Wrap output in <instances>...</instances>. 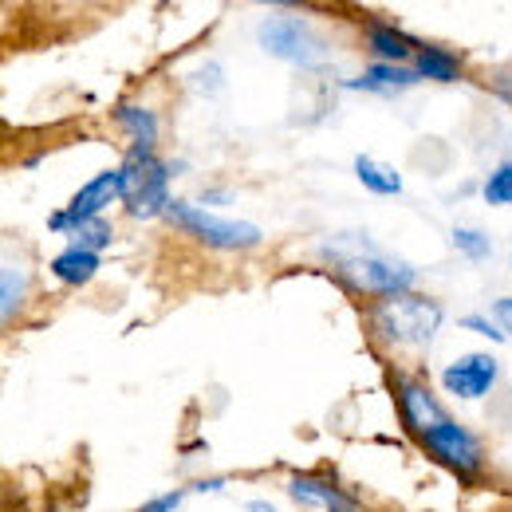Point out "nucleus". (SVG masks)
Wrapping results in <instances>:
<instances>
[{
  "label": "nucleus",
  "mask_w": 512,
  "mask_h": 512,
  "mask_svg": "<svg viewBox=\"0 0 512 512\" xmlns=\"http://www.w3.org/2000/svg\"><path fill=\"white\" fill-rule=\"evenodd\" d=\"M20 300H24V268L4 264V272H0V316L12 320Z\"/></svg>",
  "instance_id": "nucleus-18"
},
{
  "label": "nucleus",
  "mask_w": 512,
  "mask_h": 512,
  "mask_svg": "<svg viewBox=\"0 0 512 512\" xmlns=\"http://www.w3.org/2000/svg\"><path fill=\"white\" fill-rule=\"evenodd\" d=\"M414 71H418V79H430V83H453L461 75V64L446 48H422L414 56Z\"/></svg>",
  "instance_id": "nucleus-16"
},
{
  "label": "nucleus",
  "mask_w": 512,
  "mask_h": 512,
  "mask_svg": "<svg viewBox=\"0 0 512 512\" xmlns=\"http://www.w3.org/2000/svg\"><path fill=\"white\" fill-rule=\"evenodd\" d=\"M288 497L296 501V505H308V509H327V512H351L359 509V501L355 497H347L339 485H331V481H323V477H304V473H296L292 481H288Z\"/></svg>",
  "instance_id": "nucleus-9"
},
{
  "label": "nucleus",
  "mask_w": 512,
  "mask_h": 512,
  "mask_svg": "<svg viewBox=\"0 0 512 512\" xmlns=\"http://www.w3.org/2000/svg\"><path fill=\"white\" fill-rule=\"evenodd\" d=\"M442 386H446L453 398L477 402V398H485L497 386V359L485 355V351L461 355V359H453L446 371H442Z\"/></svg>",
  "instance_id": "nucleus-8"
},
{
  "label": "nucleus",
  "mask_w": 512,
  "mask_h": 512,
  "mask_svg": "<svg viewBox=\"0 0 512 512\" xmlns=\"http://www.w3.org/2000/svg\"><path fill=\"white\" fill-rule=\"evenodd\" d=\"M398 406H402V422L410 434H422L426 426H434L438 418H446L434 402V394L418 383H398Z\"/></svg>",
  "instance_id": "nucleus-10"
},
{
  "label": "nucleus",
  "mask_w": 512,
  "mask_h": 512,
  "mask_svg": "<svg viewBox=\"0 0 512 512\" xmlns=\"http://www.w3.org/2000/svg\"><path fill=\"white\" fill-rule=\"evenodd\" d=\"M182 501H186V489H174V493H166V497H154V501H146V512L182 509Z\"/></svg>",
  "instance_id": "nucleus-22"
},
{
  "label": "nucleus",
  "mask_w": 512,
  "mask_h": 512,
  "mask_svg": "<svg viewBox=\"0 0 512 512\" xmlns=\"http://www.w3.org/2000/svg\"><path fill=\"white\" fill-rule=\"evenodd\" d=\"M123 205L134 217H158L170 205V166L154 150H130L123 162Z\"/></svg>",
  "instance_id": "nucleus-2"
},
{
  "label": "nucleus",
  "mask_w": 512,
  "mask_h": 512,
  "mask_svg": "<svg viewBox=\"0 0 512 512\" xmlns=\"http://www.w3.org/2000/svg\"><path fill=\"white\" fill-rule=\"evenodd\" d=\"M461 327H469V331H477V335H485V339H493V343H501V339H509V331L501 327V320H485V316H465Z\"/></svg>",
  "instance_id": "nucleus-21"
},
{
  "label": "nucleus",
  "mask_w": 512,
  "mask_h": 512,
  "mask_svg": "<svg viewBox=\"0 0 512 512\" xmlns=\"http://www.w3.org/2000/svg\"><path fill=\"white\" fill-rule=\"evenodd\" d=\"M493 316L501 320V327L509 331V339H512V296H505V300H497V304H493Z\"/></svg>",
  "instance_id": "nucleus-23"
},
{
  "label": "nucleus",
  "mask_w": 512,
  "mask_h": 512,
  "mask_svg": "<svg viewBox=\"0 0 512 512\" xmlns=\"http://www.w3.org/2000/svg\"><path fill=\"white\" fill-rule=\"evenodd\" d=\"M414 79H418V71H406L402 64H390V60H383V64L367 67L359 79H351L347 87H355V91H406V87H414Z\"/></svg>",
  "instance_id": "nucleus-11"
},
{
  "label": "nucleus",
  "mask_w": 512,
  "mask_h": 512,
  "mask_svg": "<svg viewBox=\"0 0 512 512\" xmlns=\"http://www.w3.org/2000/svg\"><path fill=\"white\" fill-rule=\"evenodd\" d=\"M355 174H359V182L367 186L371 193H383V197H394V193H402V174L394 170V166H386L379 158H355Z\"/></svg>",
  "instance_id": "nucleus-15"
},
{
  "label": "nucleus",
  "mask_w": 512,
  "mask_h": 512,
  "mask_svg": "<svg viewBox=\"0 0 512 512\" xmlns=\"http://www.w3.org/2000/svg\"><path fill=\"white\" fill-rule=\"evenodd\" d=\"M343 268H347V276H351L359 288L379 292V296L410 292V284H414V268L402 264V260H394V256H379V253L351 256V260H343Z\"/></svg>",
  "instance_id": "nucleus-7"
},
{
  "label": "nucleus",
  "mask_w": 512,
  "mask_h": 512,
  "mask_svg": "<svg viewBox=\"0 0 512 512\" xmlns=\"http://www.w3.org/2000/svg\"><path fill=\"white\" fill-rule=\"evenodd\" d=\"M67 237H71V245H83V249H95V253H103L107 245H111V225L95 213V217H83V221H75L71 229H67Z\"/></svg>",
  "instance_id": "nucleus-17"
},
{
  "label": "nucleus",
  "mask_w": 512,
  "mask_h": 512,
  "mask_svg": "<svg viewBox=\"0 0 512 512\" xmlns=\"http://www.w3.org/2000/svg\"><path fill=\"white\" fill-rule=\"evenodd\" d=\"M453 245H457V253H465L469 260H485V256L493 253V245H489V237L481 233V229H453Z\"/></svg>",
  "instance_id": "nucleus-20"
},
{
  "label": "nucleus",
  "mask_w": 512,
  "mask_h": 512,
  "mask_svg": "<svg viewBox=\"0 0 512 512\" xmlns=\"http://www.w3.org/2000/svg\"><path fill=\"white\" fill-rule=\"evenodd\" d=\"M505 99H509V103H512V91H505Z\"/></svg>",
  "instance_id": "nucleus-25"
},
{
  "label": "nucleus",
  "mask_w": 512,
  "mask_h": 512,
  "mask_svg": "<svg viewBox=\"0 0 512 512\" xmlns=\"http://www.w3.org/2000/svg\"><path fill=\"white\" fill-rule=\"evenodd\" d=\"M256 40H260V48L268 56L288 60L296 67H320L327 60L323 40L316 36V28L304 24V20H268V24H260Z\"/></svg>",
  "instance_id": "nucleus-4"
},
{
  "label": "nucleus",
  "mask_w": 512,
  "mask_h": 512,
  "mask_svg": "<svg viewBox=\"0 0 512 512\" xmlns=\"http://www.w3.org/2000/svg\"><path fill=\"white\" fill-rule=\"evenodd\" d=\"M367 44H371V52L379 60H390V64H406L410 52H414V40L402 36L398 28H386V24H371L367 28Z\"/></svg>",
  "instance_id": "nucleus-14"
},
{
  "label": "nucleus",
  "mask_w": 512,
  "mask_h": 512,
  "mask_svg": "<svg viewBox=\"0 0 512 512\" xmlns=\"http://www.w3.org/2000/svg\"><path fill=\"white\" fill-rule=\"evenodd\" d=\"M52 272H56V280H64V284H87V280H95V272H99V253L95 249H83V245H71L64 253L52 260Z\"/></svg>",
  "instance_id": "nucleus-12"
},
{
  "label": "nucleus",
  "mask_w": 512,
  "mask_h": 512,
  "mask_svg": "<svg viewBox=\"0 0 512 512\" xmlns=\"http://www.w3.org/2000/svg\"><path fill=\"white\" fill-rule=\"evenodd\" d=\"M260 4H284V8H292V4H304V0H260Z\"/></svg>",
  "instance_id": "nucleus-24"
},
{
  "label": "nucleus",
  "mask_w": 512,
  "mask_h": 512,
  "mask_svg": "<svg viewBox=\"0 0 512 512\" xmlns=\"http://www.w3.org/2000/svg\"><path fill=\"white\" fill-rule=\"evenodd\" d=\"M442 304L410 296V292H390L383 304L375 308V331L386 343H402V347H422L438 335L442 327Z\"/></svg>",
  "instance_id": "nucleus-1"
},
{
  "label": "nucleus",
  "mask_w": 512,
  "mask_h": 512,
  "mask_svg": "<svg viewBox=\"0 0 512 512\" xmlns=\"http://www.w3.org/2000/svg\"><path fill=\"white\" fill-rule=\"evenodd\" d=\"M422 446L430 449L442 465H449L457 477H477V469H481V442L461 426V422H449V418H438L434 426H426L422 434Z\"/></svg>",
  "instance_id": "nucleus-5"
},
{
  "label": "nucleus",
  "mask_w": 512,
  "mask_h": 512,
  "mask_svg": "<svg viewBox=\"0 0 512 512\" xmlns=\"http://www.w3.org/2000/svg\"><path fill=\"white\" fill-rule=\"evenodd\" d=\"M115 197H123V166H119V170H103L99 178H91L83 190L71 197V205H67V209H60V213H52V217H48V229L67 233L75 221L95 217V213H99V209H107Z\"/></svg>",
  "instance_id": "nucleus-6"
},
{
  "label": "nucleus",
  "mask_w": 512,
  "mask_h": 512,
  "mask_svg": "<svg viewBox=\"0 0 512 512\" xmlns=\"http://www.w3.org/2000/svg\"><path fill=\"white\" fill-rule=\"evenodd\" d=\"M166 217L209 249H253V245H260V229L253 221H229V217H217L201 205H190V201H170Z\"/></svg>",
  "instance_id": "nucleus-3"
},
{
  "label": "nucleus",
  "mask_w": 512,
  "mask_h": 512,
  "mask_svg": "<svg viewBox=\"0 0 512 512\" xmlns=\"http://www.w3.org/2000/svg\"><path fill=\"white\" fill-rule=\"evenodd\" d=\"M115 119H119V127L130 134L134 150H154V142H158V119H154V111H146V107H138V103H123V107L115 111Z\"/></svg>",
  "instance_id": "nucleus-13"
},
{
  "label": "nucleus",
  "mask_w": 512,
  "mask_h": 512,
  "mask_svg": "<svg viewBox=\"0 0 512 512\" xmlns=\"http://www.w3.org/2000/svg\"><path fill=\"white\" fill-rule=\"evenodd\" d=\"M481 193H485L489 205H512V162H501L489 174V182L481 186Z\"/></svg>",
  "instance_id": "nucleus-19"
}]
</instances>
